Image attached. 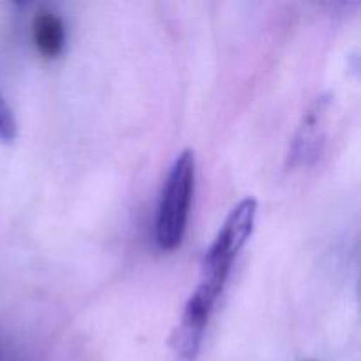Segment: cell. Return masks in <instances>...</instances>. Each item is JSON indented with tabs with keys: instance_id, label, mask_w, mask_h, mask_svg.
<instances>
[{
	"instance_id": "obj_3",
	"label": "cell",
	"mask_w": 361,
	"mask_h": 361,
	"mask_svg": "<svg viewBox=\"0 0 361 361\" xmlns=\"http://www.w3.org/2000/svg\"><path fill=\"white\" fill-rule=\"evenodd\" d=\"M217 300L219 298L201 288H196V291L192 293L171 338V349L176 361L197 360L204 330H207L208 319Z\"/></svg>"
},
{
	"instance_id": "obj_2",
	"label": "cell",
	"mask_w": 361,
	"mask_h": 361,
	"mask_svg": "<svg viewBox=\"0 0 361 361\" xmlns=\"http://www.w3.org/2000/svg\"><path fill=\"white\" fill-rule=\"evenodd\" d=\"M194 180L196 159L194 152L187 148L173 162L159 204L155 238L162 250H175L182 243L194 196Z\"/></svg>"
},
{
	"instance_id": "obj_5",
	"label": "cell",
	"mask_w": 361,
	"mask_h": 361,
	"mask_svg": "<svg viewBox=\"0 0 361 361\" xmlns=\"http://www.w3.org/2000/svg\"><path fill=\"white\" fill-rule=\"evenodd\" d=\"M321 118H323V101H317V104L303 118V126L300 127V133L296 136L295 148H293V159L296 162H309L316 159L321 140H323Z\"/></svg>"
},
{
	"instance_id": "obj_1",
	"label": "cell",
	"mask_w": 361,
	"mask_h": 361,
	"mask_svg": "<svg viewBox=\"0 0 361 361\" xmlns=\"http://www.w3.org/2000/svg\"><path fill=\"white\" fill-rule=\"evenodd\" d=\"M256 212L257 201L254 197H245L233 208L217 238L204 252L203 264H201V282L197 288L204 289L215 298L221 296L236 256L252 235Z\"/></svg>"
},
{
	"instance_id": "obj_4",
	"label": "cell",
	"mask_w": 361,
	"mask_h": 361,
	"mask_svg": "<svg viewBox=\"0 0 361 361\" xmlns=\"http://www.w3.org/2000/svg\"><path fill=\"white\" fill-rule=\"evenodd\" d=\"M32 41L46 59H55L66 44V27L62 18L49 9H41L32 18Z\"/></svg>"
},
{
	"instance_id": "obj_6",
	"label": "cell",
	"mask_w": 361,
	"mask_h": 361,
	"mask_svg": "<svg viewBox=\"0 0 361 361\" xmlns=\"http://www.w3.org/2000/svg\"><path fill=\"white\" fill-rule=\"evenodd\" d=\"M16 137V120L6 99L0 95V143H11Z\"/></svg>"
}]
</instances>
